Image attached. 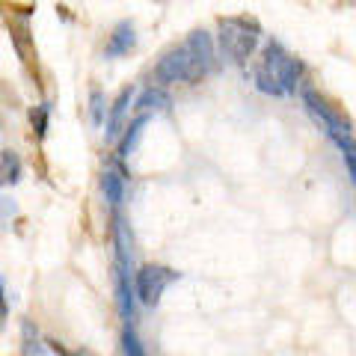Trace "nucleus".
<instances>
[{
    "label": "nucleus",
    "mask_w": 356,
    "mask_h": 356,
    "mask_svg": "<svg viewBox=\"0 0 356 356\" xmlns=\"http://www.w3.org/2000/svg\"><path fill=\"white\" fill-rule=\"evenodd\" d=\"M214 69V42L205 30H193L181 44L163 54L154 65V83H196Z\"/></svg>",
    "instance_id": "f257e3e1"
},
{
    "label": "nucleus",
    "mask_w": 356,
    "mask_h": 356,
    "mask_svg": "<svg viewBox=\"0 0 356 356\" xmlns=\"http://www.w3.org/2000/svg\"><path fill=\"white\" fill-rule=\"evenodd\" d=\"M303 74V63L291 57L282 42H267L259 65H255V86L264 95H291Z\"/></svg>",
    "instance_id": "f03ea898"
},
{
    "label": "nucleus",
    "mask_w": 356,
    "mask_h": 356,
    "mask_svg": "<svg viewBox=\"0 0 356 356\" xmlns=\"http://www.w3.org/2000/svg\"><path fill=\"white\" fill-rule=\"evenodd\" d=\"M303 102H306L309 113L315 116L318 125L327 131V137L336 143L344 154H356V134H353L350 119L344 116L330 98H324L321 92H315V89H309V86L303 89Z\"/></svg>",
    "instance_id": "7ed1b4c3"
},
{
    "label": "nucleus",
    "mask_w": 356,
    "mask_h": 356,
    "mask_svg": "<svg viewBox=\"0 0 356 356\" xmlns=\"http://www.w3.org/2000/svg\"><path fill=\"white\" fill-rule=\"evenodd\" d=\"M220 48L222 57L232 63H247L252 57V51L259 48V36H261V24L250 15H232V18H220Z\"/></svg>",
    "instance_id": "20e7f679"
},
{
    "label": "nucleus",
    "mask_w": 356,
    "mask_h": 356,
    "mask_svg": "<svg viewBox=\"0 0 356 356\" xmlns=\"http://www.w3.org/2000/svg\"><path fill=\"white\" fill-rule=\"evenodd\" d=\"M6 15V27H9V39H13V48L18 54V60L27 65L33 72L36 69V42H33V33H30V15H33V6H18V3H0Z\"/></svg>",
    "instance_id": "39448f33"
},
{
    "label": "nucleus",
    "mask_w": 356,
    "mask_h": 356,
    "mask_svg": "<svg viewBox=\"0 0 356 356\" xmlns=\"http://www.w3.org/2000/svg\"><path fill=\"white\" fill-rule=\"evenodd\" d=\"M175 280H178V273L170 270V267L146 264V267H140V273H137V294H140V300L146 306H154Z\"/></svg>",
    "instance_id": "423d86ee"
},
{
    "label": "nucleus",
    "mask_w": 356,
    "mask_h": 356,
    "mask_svg": "<svg viewBox=\"0 0 356 356\" xmlns=\"http://www.w3.org/2000/svg\"><path fill=\"white\" fill-rule=\"evenodd\" d=\"M134 44H137V30H134L131 21H119L113 33H110L104 54L107 57H125V54H131Z\"/></svg>",
    "instance_id": "0eeeda50"
},
{
    "label": "nucleus",
    "mask_w": 356,
    "mask_h": 356,
    "mask_svg": "<svg viewBox=\"0 0 356 356\" xmlns=\"http://www.w3.org/2000/svg\"><path fill=\"white\" fill-rule=\"evenodd\" d=\"M131 98H134V86H125L116 95V102H113V107H110V113H107V143H113L119 137L122 122H125V113L131 110Z\"/></svg>",
    "instance_id": "6e6552de"
},
{
    "label": "nucleus",
    "mask_w": 356,
    "mask_h": 356,
    "mask_svg": "<svg viewBox=\"0 0 356 356\" xmlns=\"http://www.w3.org/2000/svg\"><path fill=\"white\" fill-rule=\"evenodd\" d=\"M170 104H172L170 95H166L163 89H158V86H146V89L140 92V98H137V110H140V113H149V110H154V107L166 110Z\"/></svg>",
    "instance_id": "1a4fd4ad"
},
{
    "label": "nucleus",
    "mask_w": 356,
    "mask_h": 356,
    "mask_svg": "<svg viewBox=\"0 0 356 356\" xmlns=\"http://www.w3.org/2000/svg\"><path fill=\"white\" fill-rule=\"evenodd\" d=\"M18 178H21V158L13 149L0 152V184H15Z\"/></svg>",
    "instance_id": "9d476101"
},
{
    "label": "nucleus",
    "mask_w": 356,
    "mask_h": 356,
    "mask_svg": "<svg viewBox=\"0 0 356 356\" xmlns=\"http://www.w3.org/2000/svg\"><path fill=\"white\" fill-rule=\"evenodd\" d=\"M146 122H149V116L140 113V116L125 128V137H122V143H119V154H122V158H128V154L134 152V146H137V140H140V131L146 128Z\"/></svg>",
    "instance_id": "9b49d317"
},
{
    "label": "nucleus",
    "mask_w": 356,
    "mask_h": 356,
    "mask_svg": "<svg viewBox=\"0 0 356 356\" xmlns=\"http://www.w3.org/2000/svg\"><path fill=\"white\" fill-rule=\"evenodd\" d=\"M102 187H104V196L110 205H119L122 202V193H125V184H122V175H116L113 170H107L102 178Z\"/></svg>",
    "instance_id": "f8f14e48"
},
{
    "label": "nucleus",
    "mask_w": 356,
    "mask_h": 356,
    "mask_svg": "<svg viewBox=\"0 0 356 356\" xmlns=\"http://www.w3.org/2000/svg\"><path fill=\"white\" fill-rule=\"evenodd\" d=\"M48 116H51V104L48 102H42V104H36L30 110V125H33V131H36L39 140L48 134Z\"/></svg>",
    "instance_id": "ddd939ff"
},
{
    "label": "nucleus",
    "mask_w": 356,
    "mask_h": 356,
    "mask_svg": "<svg viewBox=\"0 0 356 356\" xmlns=\"http://www.w3.org/2000/svg\"><path fill=\"white\" fill-rule=\"evenodd\" d=\"M24 353L27 356H42V348L36 344V339H33V324L30 321H24Z\"/></svg>",
    "instance_id": "4468645a"
},
{
    "label": "nucleus",
    "mask_w": 356,
    "mask_h": 356,
    "mask_svg": "<svg viewBox=\"0 0 356 356\" xmlns=\"http://www.w3.org/2000/svg\"><path fill=\"white\" fill-rule=\"evenodd\" d=\"M122 341H125V353H128V356H146V353H143V348H140L137 336H134L131 330H125V336H122Z\"/></svg>",
    "instance_id": "2eb2a0df"
},
{
    "label": "nucleus",
    "mask_w": 356,
    "mask_h": 356,
    "mask_svg": "<svg viewBox=\"0 0 356 356\" xmlns=\"http://www.w3.org/2000/svg\"><path fill=\"white\" fill-rule=\"evenodd\" d=\"M102 113H104V95H102V89H92V122L98 125L102 122Z\"/></svg>",
    "instance_id": "dca6fc26"
},
{
    "label": "nucleus",
    "mask_w": 356,
    "mask_h": 356,
    "mask_svg": "<svg viewBox=\"0 0 356 356\" xmlns=\"http://www.w3.org/2000/svg\"><path fill=\"white\" fill-rule=\"evenodd\" d=\"M6 321V294H3V276H0V324Z\"/></svg>",
    "instance_id": "f3484780"
},
{
    "label": "nucleus",
    "mask_w": 356,
    "mask_h": 356,
    "mask_svg": "<svg viewBox=\"0 0 356 356\" xmlns=\"http://www.w3.org/2000/svg\"><path fill=\"white\" fill-rule=\"evenodd\" d=\"M344 163H348L350 178H353V184H356V154H344Z\"/></svg>",
    "instance_id": "a211bd4d"
}]
</instances>
